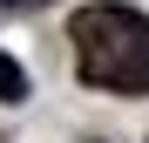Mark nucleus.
I'll use <instances>...</instances> for the list:
<instances>
[{
  "label": "nucleus",
  "instance_id": "7ed1b4c3",
  "mask_svg": "<svg viewBox=\"0 0 149 143\" xmlns=\"http://www.w3.org/2000/svg\"><path fill=\"white\" fill-rule=\"evenodd\" d=\"M7 7H27V0H7Z\"/></svg>",
  "mask_w": 149,
  "mask_h": 143
},
{
  "label": "nucleus",
  "instance_id": "f03ea898",
  "mask_svg": "<svg viewBox=\"0 0 149 143\" xmlns=\"http://www.w3.org/2000/svg\"><path fill=\"white\" fill-rule=\"evenodd\" d=\"M20 95H27V68L14 55H0V102H20Z\"/></svg>",
  "mask_w": 149,
  "mask_h": 143
},
{
  "label": "nucleus",
  "instance_id": "f257e3e1",
  "mask_svg": "<svg viewBox=\"0 0 149 143\" xmlns=\"http://www.w3.org/2000/svg\"><path fill=\"white\" fill-rule=\"evenodd\" d=\"M68 41H74L81 82L115 89V95H149V14L122 7V0H95V7H74Z\"/></svg>",
  "mask_w": 149,
  "mask_h": 143
}]
</instances>
